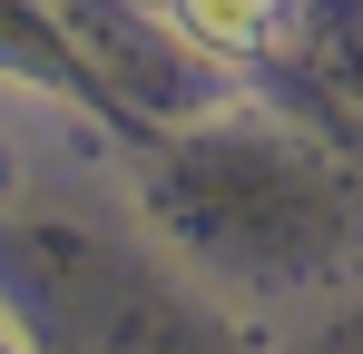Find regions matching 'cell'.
Wrapping results in <instances>:
<instances>
[{"label":"cell","instance_id":"1","mask_svg":"<svg viewBox=\"0 0 363 354\" xmlns=\"http://www.w3.org/2000/svg\"><path fill=\"white\" fill-rule=\"evenodd\" d=\"M177 20L196 30V40L255 59V50H275V40L295 30V0H177Z\"/></svg>","mask_w":363,"mask_h":354},{"label":"cell","instance_id":"2","mask_svg":"<svg viewBox=\"0 0 363 354\" xmlns=\"http://www.w3.org/2000/svg\"><path fill=\"white\" fill-rule=\"evenodd\" d=\"M10 197H20V148L0 138V207H10Z\"/></svg>","mask_w":363,"mask_h":354}]
</instances>
